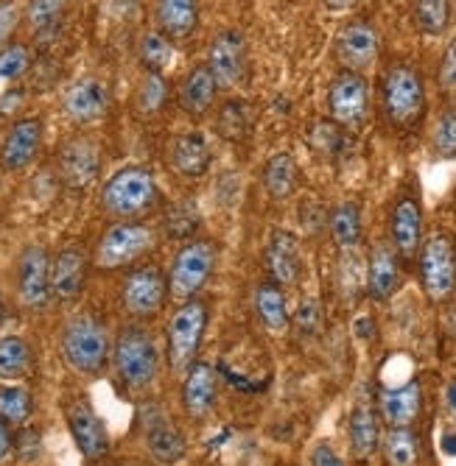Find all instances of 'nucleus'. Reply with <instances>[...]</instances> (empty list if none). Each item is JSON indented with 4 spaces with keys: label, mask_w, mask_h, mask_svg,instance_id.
<instances>
[{
    "label": "nucleus",
    "mask_w": 456,
    "mask_h": 466,
    "mask_svg": "<svg viewBox=\"0 0 456 466\" xmlns=\"http://www.w3.org/2000/svg\"><path fill=\"white\" fill-rule=\"evenodd\" d=\"M295 324H297L300 335H314V332L319 329V324H322V310H319V305H316L314 299H306V302L300 305V310H297Z\"/></svg>",
    "instance_id": "47"
},
{
    "label": "nucleus",
    "mask_w": 456,
    "mask_h": 466,
    "mask_svg": "<svg viewBox=\"0 0 456 466\" xmlns=\"http://www.w3.org/2000/svg\"><path fill=\"white\" fill-rule=\"evenodd\" d=\"M165 98H169V81H165V76L146 70L140 84H138V93H135L138 112L140 115H157L165 106Z\"/></svg>",
    "instance_id": "38"
},
{
    "label": "nucleus",
    "mask_w": 456,
    "mask_h": 466,
    "mask_svg": "<svg viewBox=\"0 0 456 466\" xmlns=\"http://www.w3.org/2000/svg\"><path fill=\"white\" fill-rule=\"evenodd\" d=\"M250 123H253L250 106H246L244 101H238V98H230V101H224L222 109H219V123H216V129H219V135H222L224 140L238 143V140L246 137V132H250Z\"/></svg>",
    "instance_id": "35"
},
{
    "label": "nucleus",
    "mask_w": 456,
    "mask_h": 466,
    "mask_svg": "<svg viewBox=\"0 0 456 466\" xmlns=\"http://www.w3.org/2000/svg\"><path fill=\"white\" fill-rule=\"evenodd\" d=\"M440 87L448 90V93H456V36L448 42V48L442 54V62H440Z\"/></svg>",
    "instance_id": "45"
},
{
    "label": "nucleus",
    "mask_w": 456,
    "mask_h": 466,
    "mask_svg": "<svg viewBox=\"0 0 456 466\" xmlns=\"http://www.w3.org/2000/svg\"><path fill=\"white\" fill-rule=\"evenodd\" d=\"M420 282L429 299L445 302L456 288V243L451 232H434L423 240L420 251Z\"/></svg>",
    "instance_id": "7"
},
{
    "label": "nucleus",
    "mask_w": 456,
    "mask_h": 466,
    "mask_svg": "<svg viewBox=\"0 0 456 466\" xmlns=\"http://www.w3.org/2000/svg\"><path fill=\"white\" fill-rule=\"evenodd\" d=\"M20 23V9L15 0H0V48L9 46V36Z\"/></svg>",
    "instance_id": "46"
},
{
    "label": "nucleus",
    "mask_w": 456,
    "mask_h": 466,
    "mask_svg": "<svg viewBox=\"0 0 456 466\" xmlns=\"http://www.w3.org/2000/svg\"><path fill=\"white\" fill-rule=\"evenodd\" d=\"M67 428H70V436H73L78 452L88 461H98L107 455V450H109L107 428L88 400H76L67 408Z\"/></svg>",
    "instance_id": "18"
},
{
    "label": "nucleus",
    "mask_w": 456,
    "mask_h": 466,
    "mask_svg": "<svg viewBox=\"0 0 456 466\" xmlns=\"http://www.w3.org/2000/svg\"><path fill=\"white\" fill-rule=\"evenodd\" d=\"M264 187L275 201H283V198H288L295 193V187H297V162H295L292 154L280 151V154L266 159V165H264Z\"/></svg>",
    "instance_id": "30"
},
{
    "label": "nucleus",
    "mask_w": 456,
    "mask_h": 466,
    "mask_svg": "<svg viewBox=\"0 0 456 466\" xmlns=\"http://www.w3.org/2000/svg\"><path fill=\"white\" fill-rule=\"evenodd\" d=\"M342 126L339 123H334V120H322V123H316L314 129H311V146L316 148V151H322V154H327V157H334V154H339V148H342Z\"/></svg>",
    "instance_id": "43"
},
{
    "label": "nucleus",
    "mask_w": 456,
    "mask_h": 466,
    "mask_svg": "<svg viewBox=\"0 0 456 466\" xmlns=\"http://www.w3.org/2000/svg\"><path fill=\"white\" fill-rule=\"evenodd\" d=\"M143 421H146V444H149V452L162 461V463H177L180 458H185V439L180 433V428L174 421L165 416L162 408H149L143 413Z\"/></svg>",
    "instance_id": "21"
},
{
    "label": "nucleus",
    "mask_w": 456,
    "mask_h": 466,
    "mask_svg": "<svg viewBox=\"0 0 456 466\" xmlns=\"http://www.w3.org/2000/svg\"><path fill=\"white\" fill-rule=\"evenodd\" d=\"M219 383H216V371L211 363L196 360L182 380V408L191 419H204L216 405Z\"/></svg>",
    "instance_id": "22"
},
{
    "label": "nucleus",
    "mask_w": 456,
    "mask_h": 466,
    "mask_svg": "<svg viewBox=\"0 0 456 466\" xmlns=\"http://www.w3.org/2000/svg\"><path fill=\"white\" fill-rule=\"evenodd\" d=\"M253 305H255V313L266 329H272V332L288 329V305H285L283 285H277V282L258 285L253 293Z\"/></svg>",
    "instance_id": "29"
},
{
    "label": "nucleus",
    "mask_w": 456,
    "mask_h": 466,
    "mask_svg": "<svg viewBox=\"0 0 456 466\" xmlns=\"http://www.w3.org/2000/svg\"><path fill=\"white\" fill-rule=\"evenodd\" d=\"M165 296H169V277L157 266H140L127 274L120 285L123 310L135 319H151L162 310Z\"/></svg>",
    "instance_id": "9"
},
{
    "label": "nucleus",
    "mask_w": 456,
    "mask_h": 466,
    "mask_svg": "<svg viewBox=\"0 0 456 466\" xmlns=\"http://www.w3.org/2000/svg\"><path fill=\"white\" fill-rule=\"evenodd\" d=\"M31 371V347L17 335L0 338V380H20Z\"/></svg>",
    "instance_id": "33"
},
{
    "label": "nucleus",
    "mask_w": 456,
    "mask_h": 466,
    "mask_svg": "<svg viewBox=\"0 0 456 466\" xmlns=\"http://www.w3.org/2000/svg\"><path fill=\"white\" fill-rule=\"evenodd\" d=\"M322 4H325V9L327 12H347V9H353L356 4H358V0H322Z\"/></svg>",
    "instance_id": "50"
},
{
    "label": "nucleus",
    "mask_w": 456,
    "mask_h": 466,
    "mask_svg": "<svg viewBox=\"0 0 456 466\" xmlns=\"http://www.w3.org/2000/svg\"><path fill=\"white\" fill-rule=\"evenodd\" d=\"M207 327V308L196 299L182 302L169 321V366L177 374H185L196 360L199 344Z\"/></svg>",
    "instance_id": "8"
},
{
    "label": "nucleus",
    "mask_w": 456,
    "mask_h": 466,
    "mask_svg": "<svg viewBox=\"0 0 456 466\" xmlns=\"http://www.w3.org/2000/svg\"><path fill=\"white\" fill-rule=\"evenodd\" d=\"M62 358L78 374H98L109 358V338L93 313H76L62 329Z\"/></svg>",
    "instance_id": "2"
},
{
    "label": "nucleus",
    "mask_w": 456,
    "mask_h": 466,
    "mask_svg": "<svg viewBox=\"0 0 456 466\" xmlns=\"http://www.w3.org/2000/svg\"><path fill=\"white\" fill-rule=\"evenodd\" d=\"M157 243V235L151 227L138 221H115L96 246V266L104 271H115L123 266H132L149 254Z\"/></svg>",
    "instance_id": "5"
},
{
    "label": "nucleus",
    "mask_w": 456,
    "mask_h": 466,
    "mask_svg": "<svg viewBox=\"0 0 456 466\" xmlns=\"http://www.w3.org/2000/svg\"><path fill=\"white\" fill-rule=\"evenodd\" d=\"M219 248L211 240H188L171 263L169 271V293L177 302H188L204 288L216 268Z\"/></svg>",
    "instance_id": "6"
},
{
    "label": "nucleus",
    "mask_w": 456,
    "mask_h": 466,
    "mask_svg": "<svg viewBox=\"0 0 456 466\" xmlns=\"http://www.w3.org/2000/svg\"><path fill=\"white\" fill-rule=\"evenodd\" d=\"M350 450L358 461L372 458V452L381 444V433H378V419L372 413L369 405H356L350 413Z\"/></svg>",
    "instance_id": "28"
},
{
    "label": "nucleus",
    "mask_w": 456,
    "mask_h": 466,
    "mask_svg": "<svg viewBox=\"0 0 456 466\" xmlns=\"http://www.w3.org/2000/svg\"><path fill=\"white\" fill-rule=\"evenodd\" d=\"M104 466H112V463H104Z\"/></svg>",
    "instance_id": "54"
},
{
    "label": "nucleus",
    "mask_w": 456,
    "mask_h": 466,
    "mask_svg": "<svg viewBox=\"0 0 456 466\" xmlns=\"http://www.w3.org/2000/svg\"><path fill=\"white\" fill-rule=\"evenodd\" d=\"M138 56H140V65L146 70H154V73H162L174 62V42L165 36L162 31H146L140 36V46H138Z\"/></svg>",
    "instance_id": "34"
},
{
    "label": "nucleus",
    "mask_w": 456,
    "mask_h": 466,
    "mask_svg": "<svg viewBox=\"0 0 456 466\" xmlns=\"http://www.w3.org/2000/svg\"><path fill=\"white\" fill-rule=\"evenodd\" d=\"M266 268L272 274V282L277 285H297L303 279V251L300 240L285 232L275 229L266 240Z\"/></svg>",
    "instance_id": "20"
},
{
    "label": "nucleus",
    "mask_w": 456,
    "mask_h": 466,
    "mask_svg": "<svg viewBox=\"0 0 456 466\" xmlns=\"http://www.w3.org/2000/svg\"><path fill=\"white\" fill-rule=\"evenodd\" d=\"M423 394L418 380H409L403 386H387L378 391V410L389 428H409L420 413Z\"/></svg>",
    "instance_id": "23"
},
{
    "label": "nucleus",
    "mask_w": 456,
    "mask_h": 466,
    "mask_svg": "<svg viewBox=\"0 0 456 466\" xmlns=\"http://www.w3.org/2000/svg\"><path fill=\"white\" fill-rule=\"evenodd\" d=\"M62 109L78 126L98 123L109 109L107 84L101 78H96V76H85V78L73 81L67 87V93H65V98H62Z\"/></svg>",
    "instance_id": "15"
},
{
    "label": "nucleus",
    "mask_w": 456,
    "mask_h": 466,
    "mask_svg": "<svg viewBox=\"0 0 456 466\" xmlns=\"http://www.w3.org/2000/svg\"><path fill=\"white\" fill-rule=\"evenodd\" d=\"M43 148V120L20 117L9 126V132L0 143V167L9 174L26 171Z\"/></svg>",
    "instance_id": "12"
},
{
    "label": "nucleus",
    "mask_w": 456,
    "mask_h": 466,
    "mask_svg": "<svg viewBox=\"0 0 456 466\" xmlns=\"http://www.w3.org/2000/svg\"><path fill=\"white\" fill-rule=\"evenodd\" d=\"M327 229H330V240H334L342 251L356 248L361 240V209H358V204L345 201V204L330 209Z\"/></svg>",
    "instance_id": "31"
},
{
    "label": "nucleus",
    "mask_w": 456,
    "mask_h": 466,
    "mask_svg": "<svg viewBox=\"0 0 456 466\" xmlns=\"http://www.w3.org/2000/svg\"><path fill=\"white\" fill-rule=\"evenodd\" d=\"M367 106H369V90L361 73L345 70L330 81L327 112H330V120L339 123L342 129H356V126H361Z\"/></svg>",
    "instance_id": "11"
},
{
    "label": "nucleus",
    "mask_w": 456,
    "mask_h": 466,
    "mask_svg": "<svg viewBox=\"0 0 456 466\" xmlns=\"http://www.w3.org/2000/svg\"><path fill=\"white\" fill-rule=\"evenodd\" d=\"M12 450V436H9V425L0 419V461H4Z\"/></svg>",
    "instance_id": "49"
},
{
    "label": "nucleus",
    "mask_w": 456,
    "mask_h": 466,
    "mask_svg": "<svg viewBox=\"0 0 456 466\" xmlns=\"http://www.w3.org/2000/svg\"><path fill=\"white\" fill-rule=\"evenodd\" d=\"M448 400H451V408L456 410V386H453V389L448 391Z\"/></svg>",
    "instance_id": "52"
},
{
    "label": "nucleus",
    "mask_w": 456,
    "mask_h": 466,
    "mask_svg": "<svg viewBox=\"0 0 456 466\" xmlns=\"http://www.w3.org/2000/svg\"><path fill=\"white\" fill-rule=\"evenodd\" d=\"M62 6H65V0H31L26 17H28V23L34 28H46V25H51L57 20Z\"/></svg>",
    "instance_id": "44"
},
{
    "label": "nucleus",
    "mask_w": 456,
    "mask_h": 466,
    "mask_svg": "<svg viewBox=\"0 0 456 466\" xmlns=\"http://www.w3.org/2000/svg\"><path fill=\"white\" fill-rule=\"evenodd\" d=\"M445 452L456 455V433H451V436L445 439Z\"/></svg>",
    "instance_id": "51"
},
{
    "label": "nucleus",
    "mask_w": 456,
    "mask_h": 466,
    "mask_svg": "<svg viewBox=\"0 0 456 466\" xmlns=\"http://www.w3.org/2000/svg\"><path fill=\"white\" fill-rule=\"evenodd\" d=\"M434 154L440 159H456V106H448L434 126Z\"/></svg>",
    "instance_id": "41"
},
{
    "label": "nucleus",
    "mask_w": 456,
    "mask_h": 466,
    "mask_svg": "<svg viewBox=\"0 0 456 466\" xmlns=\"http://www.w3.org/2000/svg\"><path fill=\"white\" fill-rule=\"evenodd\" d=\"M400 282V268H398V251L392 243H378L372 246L369 260H367V293L376 302H387L395 293Z\"/></svg>",
    "instance_id": "24"
},
{
    "label": "nucleus",
    "mask_w": 456,
    "mask_h": 466,
    "mask_svg": "<svg viewBox=\"0 0 456 466\" xmlns=\"http://www.w3.org/2000/svg\"><path fill=\"white\" fill-rule=\"evenodd\" d=\"M339 285H342V296L347 302H356L361 288H367V266L361 263V258L356 254V248L342 251V263H339Z\"/></svg>",
    "instance_id": "40"
},
{
    "label": "nucleus",
    "mask_w": 456,
    "mask_h": 466,
    "mask_svg": "<svg viewBox=\"0 0 456 466\" xmlns=\"http://www.w3.org/2000/svg\"><path fill=\"white\" fill-rule=\"evenodd\" d=\"M207 67L216 76L219 87H235L246 76V42L244 34L227 28L216 34V39L207 48Z\"/></svg>",
    "instance_id": "13"
},
{
    "label": "nucleus",
    "mask_w": 456,
    "mask_h": 466,
    "mask_svg": "<svg viewBox=\"0 0 456 466\" xmlns=\"http://www.w3.org/2000/svg\"><path fill=\"white\" fill-rule=\"evenodd\" d=\"M154 20L157 31H162L171 42L188 39L199 25V0H157Z\"/></svg>",
    "instance_id": "27"
},
{
    "label": "nucleus",
    "mask_w": 456,
    "mask_h": 466,
    "mask_svg": "<svg viewBox=\"0 0 456 466\" xmlns=\"http://www.w3.org/2000/svg\"><path fill=\"white\" fill-rule=\"evenodd\" d=\"M453 321H456V313H453ZM453 327H456V324H453Z\"/></svg>",
    "instance_id": "53"
},
{
    "label": "nucleus",
    "mask_w": 456,
    "mask_h": 466,
    "mask_svg": "<svg viewBox=\"0 0 456 466\" xmlns=\"http://www.w3.org/2000/svg\"><path fill=\"white\" fill-rule=\"evenodd\" d=\"M378 48H381L378 31L364 20H353L339 31L334 51H337V59L345 70L361 73L378 59Z\"/></svg>",
    "instance_id": "16"
},
{
    "label": "nucleus",
    "mask_w": 456,
    "mask_h": 466,
    "mask_svg": "<svg viewBox=\"0 0 456 466\" xmlns=\"http://www.w3.org/2000/svg\"><path fill=\"white\" fill-rule=\"evenodd\" d=\"M101 167V151L90 137H73L59 151V171L67 187H88Z\"/></svg>",
    "instance_id": "19"
},
{
    "label": "nucleus",
    "mask_w": 456,
    "mask_h": 466,
    "mask_svg": "<svg viewBox=\"0 0 456 466\" xmlns=\"http://www.w3.org/2000/svg\"><path fill=\"white\" fill-rule=\"evenodd\" d=\"M17 296L26 310H43L51 302V254L46 246H26L17 260Z\"/></svg>",
    "instance_id": "10"
},
{
    "label": "nucleus",
    "mask_w": 456,
    "mask_h": 466,
    "mask_svg": "<svg viewBox=\"0 0 456 466\" xmlns=\"http://www.w3.org/2000/svg\"><path fill=\"white\" fill-rule=\"evenodd\" d=\"M414 23L426 36H440L451 23V0H414Z\"/></svg>",
    "instance_id": "36"
},
{
    "label": "nucleus",
    "mask_w": 456,
    "mask_h": 466,
    "mask_svg": "<svg viewBox=\"0 0 456 466\" xmlns=\"http://www.w3.org/2000/svg\"><path fill=\"white\" fill-rule=\"evenodd\" d=\"M384 458L387 466H418L420 444L411 428H389V433L384 436Z\"/></svg>",
    "instance_id": "32"
},
{
    "label": "nucleus",
    "mask_w": 456,
    "mask_h": 466,
    "mask_svg": "<svg viewBox=\"0 0 456 466\" xmlns=\"http://www.w3.org/2000/svg\"><path fill=\"white\" fill-rule=\"evenodd\" d=\"M31 65V54L20 42H12V46L0 48V84H12L17 81Z\"/></svg>",
    "instance_id": "42"
},
{
    "label": "nucleus",
    "mask_w": 456,
    "mask_h": 466,
    "mask_svg": "<svg viewBox=\"0 0 456 466\" xmlns=\"http://www.w3.org/2000/svg\"><path fill=\"white\" fill-rule=\"evenodd\" d=\"M199 224H202V218H199V209H196L193 201H180V204H174V207L169 209V213H165V218H162L165 235L174 238V240H188V238H193V235L199 232Z\"/></svg>",
    "instance_id": "39"
},
{
    "label": "nucleus",
    "mask_w": 456,
    "mask_h": 466,
    "mask_svg": "<svg viewBox=\"0 0 456 466\" xmlns=\"http://www.w3.org/2000/svg\"><path fill=\"white\" fill-rule=\"evenodd\" d=\"M211 162H213V148H211V140H207L202 132H188L174 140L171 167L180 177H185V179L204 177Z\"/></svg>",
    "instance_id": "26"
},
{
    "label": "nucleus",
    "mask_w": 456,
    "mask_h": 466,
    "mask_svg": "<svg viewBox=\"0 0 456 466\" xmlns=\"http://www.w3.org/2000/svg\"><path fill=\"white\" fill-rule=\"evenodd\" d=\"M112 363H115L120 383L127 389L132 391L149 389L160 369V355H157V344L151 332L143 327L120 329L112 344Z\"/></svg>",
    "instance_id": "3"
},
{
    "label": "nucleus",
    "mask_w": 456,
    "mask_h": 466,
    "mask_svg": "<svg viewBox=\"0 0 456 466\" xmlns=\"http://www.w3.org/2000/svg\"><path fill=\"white\" fill-rule=\"evenodd\" d=\"M216 93H219V81L211 73L207 65H196L188 70V76L180 81V90H177V101L180 106L193 115L202 117L204 112H211L216 104Z\"/></svg>",
    "instance_id": "25"
},
{
    "label": "nucleus",
    "mask_w": 456,
    "mask_h": 466,
    "mask_svg": "<svg viewBox=\"0 0 456 466\" xmlns=\"http://www.w3.org/2000/svg\"><path fill=\"white\" fill-rule=\"evenodd\" d=\"M88 279V254L81 246H62L51 258V299L70 305L81 296Z\"/></svg>",
    "instance_id": "14"
},
{
    "label": "nucleus",
    "mask_w": 456,
    "mask_h": 466,
    "mask_svg": "<svg viewBox=\"0 0 456 466\" xmlns=\"http://www.w3.org/2000/svg\"><path fill=\"white\" fill-rule=\"evenodd\" d=\"M157 201V182L154 174L143 165H130L115 171L104 190H101V207L104 213L115 221H135L154 207Z\"/></svg>",
    "instance_id": "1"
},
{
    "label": "nucleus",
    "mask_w": 456,
    "mask_h": 466,
    "mask_svg": "<svg viewBox=\"0 0 456 466\" xmlns=\"http://www.w3.org/2000/svg\"><path fill=\"white\" fill-rule=\"evenodd\" d=\"M31 410H34V400H31L28 389H23V386L0 389V419H4L9 428L26 425L31 419Z\"/></svg>",
    "instance_id": "37"
},
{
    "label": "nucleus",
    "mask_w": 456,
    "mask_h": 466,
    "mask_svg": "<svg viewBox=\"0 0 456 466\" xmlns=\"http://www.w3.org/2000/svg\"><path fill=\"white\" fill-rule=\"evenodd\" d=\"M389 240L398 251V258L411 260L418 258L423 246V209L414 196H400L392 207L389 218Z\"/></svg>",
    "instance_id": "17"
},
{
    "label": "nucleus",
    "mask_w": 456,
    "mask_h": 466,
    "mask_svg": "<svg viewBox=\"0 0 456 466\" xmlns=\"http://www.w3.org/2000/svg\"><path fill=\"white\" fill-rule=\"evenodd\" d=\"M311 466H345L342 458L334 452V447H330L327 441H319L311 452Z\"/></svg>",
    "instance_id": "48"
},
{
    "label": "nucleus",
    "mask_w": 456,
    "mask_h": 466,
    "mask_svg": "<svg viewBox=\"0 0 456 466\" xmlns=\"http://www.w3.org/2000/svg\"><path fill=\"white\" fill-rule=\"evenodd\" d=\"M381 104L392 126L398 129H411L423 117L426 109V90L418 70L406 65H395L387 70L381 84Z\"/></svg>",
    "instance_id": "4"
}]
</instances>
